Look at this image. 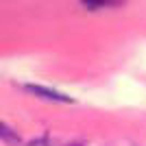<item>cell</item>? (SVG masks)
I'll return each mask as SVG.
<instances>
[{
  "instance_id": "cell-1",
  "label": "cell",
  "mask_w": 146,
  "mask_h": 146,
  "mask_svg": "<svg viewBox=\"0 0 146 146\" xmlns=\"http://www.w3.org/2000/svg\"><path fill=\"white\" fill-rule=\"evenodd\" d=\"M26 90L33 92V94H37V96L42 98H48V100H61V103H72V98L63 96V94H59V92H52V90H46V87H39V85H26Z\"/></svg>"
},
{
  "instance_id": "cell-2",
  "label": "cell",
  "mask_w": 146,
  "mask_h": 146,
  "mask_svg": "<svg viewBox=\"0 0 146 146\" xmlns=\"http://www.w3.org/2000/svg\"><path fill=\"white\" fill-rule=\"evenodd\" d=\"M0 137L5 142H9V144H18L20 142V137L15 135V131H11V129L7 127V124H2V122H0Z\"/></svg>"
}]
</instances>
